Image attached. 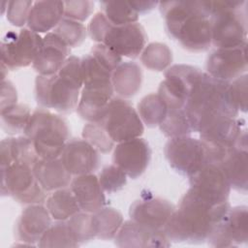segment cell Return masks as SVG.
<instances>
[{"label":"cell","mask_w":248,"mask_h":248,"mask_svg":"<svg viewBox=\"0 0 248 248\" xmlns=\"http://www.w3.org/2000/svg\"><path fill=\"white\" fill-rule=\"evenodd\" d=\"M175 206L163 198L145 197L136 201L129 209L131 219L153 230H163Z\"/></svg>","instance_id":"20"},{"label":"cell","mask_w":248,"mask_h":248,"mask_svg":"<svg viewBox=\"0 0 248 248\" xmlns=\"http://www.w3.org/2000/svg\"><path fill=\"white\" fill-rule=\"evenodd\" d=\"M164 153L170 166L182 175L190 176L207 162L206 151L201 140L189 136L170 139Z\"/></svg>","instance_id":"12"},{"label":"cell","mask_w":248,"mask_h":248,"mask_svg":"<svg viewBox=\"0 0 248 248\" xmlns=\"http://www.w3.org/2000/svg\"><path fill=\"white\" fill-rule=\"evenodd\" d=\"M150 159V146L141 138H135L116 143L113 148V164L133 179L140 177L145 171Z\"/></svg>","instance_id":"18"},{"label":"cell","mask_w":248,"mask_h":248,"mask_svg":"<svg viewBox=\"0 0 248 248\" xmlns=\"http://www.w3.org/2000/svg\"><path fill=\"white\" fill-rule=\"evenodd\" d=\"M246 1H210L212 45L232 48L247 44Z\"/></svg>","instance_id":"5"},{"label":"cell","mask_w":248,"mask_h":248,"mask_svg":"<svg viewBox=\"0 0 248 248\" xmlns=\"http://www.w3.org/2000/svg\"><path fill=\"white\" fill-rule=\"evenodd\" d=\"M98 178L104 192L108 194L121 190L127 183V174L114 164L105 167Z\"/></svg>","instance_id":"41"},{"label":"cell","mask_w":248,"mask_h":248,"mask_svg":"<svg viewBox=\"0 0 248 248\" xmlns=\"http://www.w3.org/2000/svg\"><path fill=\"white\" fill-rule=\"evenodd\" d=\"M111 78H88L83 79L77 111L88 122L102 119L104 113L113 98Z\"/></svg>","instance_id":"13"},{"label":"cell","mask_w":248,"mask_h":248,"mask_svg":"<svg viewBox=\"0 0 248 248\" xmlns=\"http://www.w3.org/2000/svg\"><path fill=\"white\" fill-rule=\"evenodd\" d=\"M159 128L170 139L189 136L193 132L184 108L168 109L167 115L159 125Z\"/></svg>","instance_id":"38"},{"label":"cell","mask_w":248,"mask_h":248,"mask_svg":"<svg viewBox=\"0 0 248 248\" xmlns=\"http://www.w3.org/2000/svg\"><path fill=\"white\" fill-rule=\"evenodd\" d=\"M230 207L229 202L212 203L188 189L181 198L178 208L174 209L163 231L170 241L204 242Z\"/></svg>","instance_id":"1"},{"label":"cell","mask_w":248,"mask_h":248,"mask_svg":"<svg viewBox=\"0 0 248 248\" xmlns=\"http://www.w3.org/2000/svg\"><path fill=\"white\" fill-rule=\"evenodd\" d=\"M64 17L63 1H35L29 13L27 27L38 33H48Z\"/></svg>","instance_id":"25"},{"label":"cell","mask_w":248,"mask_h":248,"mask_svg":"<svg viewBox=\"0 0 248 248\" xmlns=\"http://www.w3.org/2000/svg\"><path fill=\"white\" fill-rule=\"evenodd\" d=\"M64 2V17L83 22L93 13L94 3L89 0H75Z\"/></svg>","instance_id":"44"},{"label":"cell","mask_w":248,"mask_h":248,"mask_svg":"<svg viewBox=\"0 0 248 248\" xmlns=\"http://www.w3.org/2000/svg\"><path fill=\"white\" fill-rule=\"evenodd\" d=\"M103 66L113 72L116 67L122 62V56L105 46L104 44H96L92 46L90 52Z\"/></svg>","instance_id":"45"},{"label":"cell","mask_w":248,"mask_h":248,"mask_svg":"<svg viewBox=\"0 0 248 248\" xmlns=\"http://www.w3.org/2000/svg\"><path fill=\"white\" fill-rule=\"evenodd\" d=\"M32 170L40 185L46 193L70 186L73 179L60 157L55 159L40 158Z\"/></svg>","instance_id":"26"},{"label":"cell","mask_w":248,"mask_h":248,"mask_svg":"<svg viewBox=\"0 0 248 248\" xmlns=\"http://www.w3.org/2000/svg\"><path fill=\"white\" fill-rule=\"evenodd\" d=\"M248 146L233 147L219 163L223 169L231 188L246 192L248 186Z\"/></svg>","instance_id":"28"},{"label":"cell","mask_w":248,"mask_h":248,"mask_svg":"<svg viewBox=\"0 0 248 248\" xmlns=\"http://www.w3.org/2000/svg\"><path fill=\"white\" fill-rule=\"evenodd\" d=\"M167 33L185 49L205 51L212 45L210 1L159 2Z\"/></svg>","instance_id":"2"},{"label":"cell","mask_w":248,"mask_h":248,"mask_svg":"<svg viewBox=\"0 0 248 248\" xmlns=\"http://www.w3.org/2000/svg\"><path fill=\"white\" fill-rule=\"evenodd\" d=\"M96 237L103 240L113 239L121 228L124 220L122 214L115 208L104 206L93 213Z\"/></svg>","instance_id":"31"},{"label":"cell","mask_w":248,"mask_h":248,"mask_svg":"<svg viewBox=\"0 0 248 248\" xmlns=\"http://www.w3.org/2000/svg\"><path fill=\"white\" fill-rule=\"evenodd\" d=\"M0 155L1 169L14 163L24 164L33 168L40 159L31 140L26 136L3 139L0 143Z\"/></svg>","instance_id":"27"},{"label":"cell","mask_w":248,"mask_h":248,"mask_svg":"<svg viewBox=\"0 0 248 248\" xmlns=\"http://www.w3.org/2000/svg\"><path fill=\"white\" fill-rule=\"evenodd\" d=\"M140 61L145 68L151 71L162 72L170 66L172 53L166 44L150 43L141 51Z\"/></svg>","instance_id":"34"},{"label":"cell","mask_w":248,"mask_h":248,"mask_svg":"<svg viewBox=\"0 0 248 248\" xmlns=\"http://www.w3.org/2000/svg\"><path fill=\"white\" fill-rule=\"evenodd\" d=\"M82 86L81 58L70 55L56 74L37 76L36 101L41 108H51L60 113H71L78 108Z\"/></svg>","instance_id":"3"},{"label":"cell","mask_w":248,"mask_h":248,"mask_svg":"<svg viewBox=\"0 0 248 248\" xmlns=\"http://www.w3.org/2000/svg\"><path fill=\"white\" fill-rule=\"evenodd\" d=\"M39 247H78L66 221H56L46 231L37 244Z\"/></svg>","instance_id":"37"},{"label":"cell","mask_w":248,"mask_h":248,"mask_svg":"<svg viewBox=\"0 0 248 248\" xmlns=\"http://www.w3.org/2000/svg\"><path fill=\"white\" fill-rule=\"evenodd\" d=\"M146 41L147 35L140 23L113 25L110 22L100 44H104L120 56L136 58L143 50Z\"/></svg>","instance_id":"16"},{"label":"cell","mask_w":248,"mask_h":248,"mask_svg":"<svg viewBox=\"0 0 248 248\" xmlns=\"http://www.w3.org/2000/svg\"><path fill=\"white\" fill-rule=\"evenodd\" d=\"M199 133L206 151L207 161L216 164H219L233 147L248 146L244 121L238 117H218Z\"/></svg>","instance_id":"7"},{"label":"cell","mask_w":248,"mask_h":248,"mask_svg":"<svg viewBox=\"0 0 248 248\" xmlns=\"http://www.w3.org/2000/svg\"><path fill=\"white\" fill-rule=\"evenodd\" d=\"M247 74L234 78L229 82V93L232 104L238 111H247Z\"/></svg>","instance_id":"43"},{"label":"cell","mask_w":248,"mask_h":248,"mask_svg":"<svg viewBox=\"0 0 248 248\" xmlns=\"http://www.w3.org/2000/svg\"><path fill=\"white\" fill-rule=\"evenodd\" d=\"M131 7L140 15H144L152 11L159 5L157 1H129Z\"/></svg>","instance_id":"48"},{"label":"cell","mask_w":248,"mask_h":248,"mask_svg":"<svg viewBox=\"0 0 248 248\" xmlns=\"http://www.w3.org/2000/svg\"><path fill=\"white\" fill-rule=\"evenodd\" d=\"M46 206L55 221H67L81 210L70 187L53 191L46 198Z\"/></svg>","instance_id":"30"},{"label":"cell","mask_w":248,"mask_h":248,"mask_svg":"<svg viewBox=\"0 0 248 248\" xmlns=\"http://www.w3.org/2000/svg\"><path fill=\"white\" fill-rule=\"evenodd\" d=\"M82 139L88 141L101 153L110 152L115 143L108 137L103 125L99 122H88L82 129Z\"/></svg>","instance_id":"40"},{"label":"cell","mask_w":248,"mask_h":248,"mask_svg":"<svg viewBox=\"0 0 248 248\" xmlns=\"http://www.w3.org/2000/svg\"><path fill=\"white\" fill-rule=\"evenodd\" d=\"M202 73L199 68L186 64H175L166 70L165 79L160 83L157 93L168 109L184 108L192 87Z\"/></svg>","instance_id":"11"},{"label":"cell","mask_w":248,"mask_h":248,"mask_svg":"<svg viewBox=\"0 0 248 248\" xmlns=\"http://www.w3.org/2000/svg\"><path fill=\"white\" fill-rule=\"evenodd\" d=\"M111 82L113 90L122 98H131L140 89L142 84V71L132 61L121 62L112 72Z\"/></svg>","instance_id":"29"},{"label":"cell","mask_w":248,"mask_h":248,"mask_svg":"<svg viewBox=\"0 0 248 248\" xmlns=\"http://www.w3.org/2000/svg\"><path fill=\"white\" fill-rule=\"evenodd\" d=\"M247 44L232 48H216L206 60V74L218 80L230 82L246 74Z\"/></svg>","instance_id":"17"},{"label":"cell","mask_w":248,"mask_h":248,"mask_svg":"<svg viewBox=\"0 0 248 248\" xmlns=\"http://www.w3.org/2000/svg\"><path fill=\"white\" fill-rule=\"evenodd\" d=\"M1 194L22 204H39L46 201V192L40 185L31 167L14 163L1 169Z\"/></svg>","instance_id":"8"},{"label":"cell","mask_w":248,"mask_h":248,"mask_svg":"<svg viewBox=\"0 0 248 248\" xmlns=\"http://www.w3.org/2000/svg\"><path fill=\"white\" fill-rule=\"evenodd\" d=\"M168 112V108L158 93L144 96L138 104V113L147 127L159 126Z\"/></svg>","instance_id":"33"},{"label":"cell","mask_w":248,"mask_h":248,"mask_svg":"<svg viewBox=\"0 0 248 248\" xmlns=\"http://www.w3.org/2000/svg\"><path fill=\"white\" fill-rule=\"evenodd\" d=\"M66 222L74 239L78 245L96 238V227L93 213L80 210Z\"/></svg>","instance_id":"35"},{"label":"cell","mask_w":248,"mask_h":248,"mask_svg":"<svg viewBox=\"0 0 248 248\" xmlns=\"http://www.w3.org/2000/svg\"><path fill=\"white\" fill-rule=\"evenodd\" d=\"M82 211L94 213L106 206L105 192L94 173L76 175L70 184Z\"/></svg>","instance_id":"24"},{"label":"cell","mask_w":248,"mask_h":248,"mask_svg":"<svg viewBox=\"0 0 248 248\" xmlns=\"http://www.w3.org/2000/svg\"><path fill=\"white\" fill-rule=\"evenodd\" d=\"M24 136L31 140L39 158L55 159L70 140V130L63 117L40 108L32 112Z\"/></svg>","instance_id":"6"},{"label":"cell","mask_w":248,"mask_h":248,"mask_svg":"<svg viewBox=\"0 0 248 248\" xmlns=\"http://www.w3.org/2000/svg\"><path fill=\"white\" fill-rule=\"evenodd\" d=\"M60 159L72 175L93 173L99 167V151L84 139H72L67 141Z\"/></svg>","instance_id":"19"},{"label":"cell","mask_w":248,"mask_h":248,"mask_svg":"<svg viewBox=\"0 0 248 248\" xmlns=\"http://www.w3.org/2000/svg\"><path fill=\"white\" fill-rule=\"evenodd\" d=\"M188 177L189 189L200 198L212 203L228 202L231 185L219 164L207 161Z\"/></svg>","instance_id":"14"},{"label":"cell","mask_w":248,"mask_h":248,"mask_svg":"<svg viewBox=\"0 0 248 248\" xmlns=\"http://www.w3.org/2000/svg\"><path fill=\"white\" fill-rule=\"evenodd\" d=\"M51 216L42 203L29 204L16 223V237L27 245L38 244L43 234L51 226Z\"/></svg>","instance_id":"21"},{"label":"cell","mask_w":248,"mask_h":248,"mask_svg":"<svg viewBox=\"0 0 248 248\" xmlns=\"http://www.w3.org/2000/svg\"><path fill=\"white\" fill-rule=\"evenodd\" d=\"M109 23V20L102 12L97 13L92 17L87 26V33L91 40L96 42L97 44H100Z\"/></svg>","instance_id":"46"},{"label":"cell","mask_w":248,"mask_h":248,"mask_svg":"<svg viewBox=\"0 0 248 248\" xmlns=\"http://www.w3.org/2000/svg\"><path fill=\"white\" fill-rule=\"evenodd\" d=\"M247 206L230 207L224 218L214 227L207 241L213 247H236L248 241Z\"/></svg>","instance_id":"15"},{"label":"cell","mask_w":248,"mask_h":248,"mask_svg":"<svg viewBox=\"0 0 248 248\" xmlns=\"http://www.w3.org/2000/svg\"><path fill=\"white\" fill-rule=\"evenodd\" d=\"M99 122L114 143L140 138L144 131L138 111L128 101L120 97L111 99Z\"/></svg>","instance_id":"9"},{"label":"cell","mask_w":248,"mask_h":248,"mask_svg":"<svg viewBox=\"0 0 248 248\" xmlns=\"http://www.w3.org/2000/svg\"><path fill=\"white\" fill-rule=\"evenodd\" d=\"M102 13L113 25H126L138 22L139 14L131 7L129 1H102Z\"/></svg>","instance_id":"36"},{"label":"cell","mask_w":248,"mask_h":248,"mask_svg":"<svg viewBox=\"0 0 248 248\" xmlns=\"http://www.w3.org/2000/svg\"><path fill=\"white\" fill-rule=\"evenodd\" d=\"M16 89L10 80H2L1 87V108L16 104Z\"/></svg>","instance_id":"47"},{"label":"cell","mask_w":248,"mask_h":248,"mask_svg":"<svg viewBox=\"0 0 248 248\" xmlns=\"http://www.w3.org/2000/svg\"><path fill=\"white\" fill-rule=\"evenodd\" d=\"M114 242L119 247H169L170 239L163 230H153L135 221L123 222Z\"/></svg>","instance_id":"22"},{"label":"cell","mask_w":248,"mask_h":248,"mask_svg":"<svg viewBox=\"0 0 248 248\" xmlns=\"http://www.w3.org/2000/svg\"><path fill=\"white\" fill-rule=\"evenodd\" d=\"M30 0H11L7 6V19L14 26L21 27L27 24L29 13L33 6Z\"/></svg>","instance_id":"42"},{"label":"cell","mask_w":248,"mask_h":248,"mask_svg":"<svg viewBox=\"0 0 248 248\" xmlns=\"http://www.w3.org/2000/svg\"><path fill=\"white\" fill-rule=\"evenodd\" d=\"M70 48L79 46L87 36V28L82 24L67 17H63L52 30Z\"/></svg>","instance_id":"39"},{"label":"cell","mask_w":248,"mask_h":248,"mask_svg":"<svg viewBox=\"0 0 248 248\" xmlns=\"http://www.w3.org/2000/svg\"><path fill=\"white\" fill-rule=\"evenodd\" d=\"M31 110L27 105L15 104L1 108V126L9 135L24 133L31 117Z\"/></svg>","instance_id":"32"},{"label":"cell","mask_w":248,"mask_h":248,"mask_svg":"<svg viewBox=\"0 0 248 248\" xmlns=\"http://www.w3.org/2000/svg\"><path fill=\"white\" fill-rule=\"evenodd\" d=\"M184 110L193 132H200L218 117H238L239 113L230 97L229 82L213 78L204 72L192 87Z\"/></svg>","instance_id":"4"},{"label":"cell","mask_w":248,"mask_h":248,"mask_svg":"<svg viewBox=\"0 0 248 248\" xmlns=\"http://www.w3.org/2000/svg\"><path fill=\"white\" fill-rule=\"evenodd\" d=\"M43 45L40 34L22 28L18 32L8 31L0 44L1 64L9 70H17L33 64Z\"/></svg>","instance_id":"10"},{"label":"cell","mask_w":248,"mask_h":248,"mask_svg":"<svg viewBox=\"0 0 248 248\" xmlns=\"http://www.w3.org/2000/svg\"><path fill=\"white\" fill-rule=\"evenodd\" d=\"M70 53L71 48L52 31L48 32L43 38L42 47L32 67L40 76L54 75L60 70Z\"/></svg>","instance_id":"23"}]
</instances>
